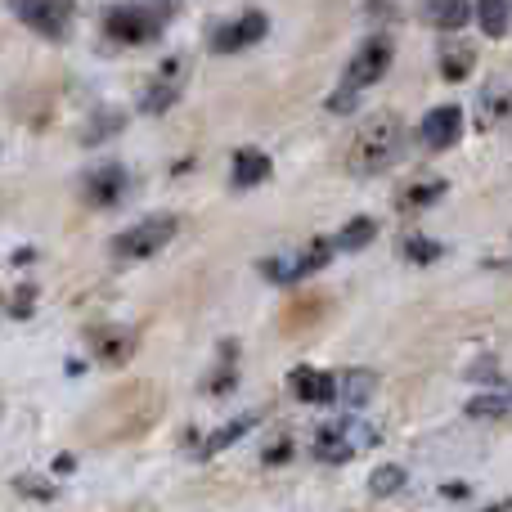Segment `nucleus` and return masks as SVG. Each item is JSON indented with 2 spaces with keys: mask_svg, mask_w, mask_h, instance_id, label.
<instances>
[{
  "mask_svg": "<svg viewBox=\"0 0 512 512\" xmlns=\"http://www.w3.org/2000/svg\"><path fill=\"white\" fill-rule=\"evenodd\" d=\"M90 342H95V355L104 364H122L126 355H131V346H135V333H131V328L104 324V328H95V333H90Z\"/></svg>",
  "mask_w": 512,
  "mask_h": 512,
  "instance_id": "13",
  "label": "nucleus"
},
{
  "mask_svg": "<svg viewBox=\"0 0 512 512\" xmlns=\"http://www.w3.org/2000/svg\"><path fill=\"white\" fill-rule=\"evenodd\" d=\"M14 14L41 36H63V27L72 23V5H18Z\"/></svg>",
  "mask_w": 512,
  "mask_h": 512,
  "instance_id": "12",
  "label": "nucleus"
},
{
  "mask_svg": "<svg viewBox=\"0 0 512 512\" xmlns=\"http://www.w3.org/2000/svg\"><path fill=\"white\" fill-rule=\"evenodd\" d=\"M288 454H292V441H288V436H279L274 445H265V463H283Z\"/></svg>",
  "mask_w": 512,
  "mask_h": 512,
  "instance_id": "26",
  "label": "nucleus"
},
{
  "mask_svg": "<svg viewBox=\"0 0 512 512\" xmlns=\"http://www.w3.org/2000/svg\"><path fill=\"white\" fill-rule=\"evenodd\" d=\"M333 252H337V243L315 239L310 248H301L297 256H292V261H261V274L274 279V283H297V279H306V274L324 270V265L333 261Z\"/></svg>",
  "mask_w": 512,
  "mask_h": 512,
  "instance_id": "6",
  "label": "nucleus"
},
{
  "mask_svg": "<svg viewBox=\"0 0 512 512\" xmlns=\"http://www.w3.org/2000/svg\"><path fill=\"white\" fill-rule=\"evenodd\" d=\"M252 427H256V414H243V418H234V423H225L221 432H216V436H207V441L198 445V459H212V454H221L225 445H234V441H239V436H248Z\"/></svg>",
  "mask_w": 512,
  "mask_h": 512,
  "instance_id": "17",
  "label": "nucleus"
},
{
  "mask_svg": "<svg viewBox=\"0 0 512 512\" xmlns=\"http://www.w3.org/2000/svg\"><path fill=\"white\" fill-rule=\"evenodd\" d=\"M176 230H180L176 216H149V221H140V225H131V230L117 234L113 252L122 256V261H144V256L167 248V243L176 239Z\"/></svg>",
  "mask_w": 512,
  "mask_h": 512,
  "instance_id": "4",
  "label": "nucleus"
},
{
  "mask_svg": "<svg viewBox=\"0 0 512 512\" xmlns=\"http://www.w3.org/2000/svg\"><path fill=\"white\" fill-rule=\"evenodd\" d=\"M328 108H333V113H351V108H355V95H351V90H337V95L328 99Z\"/></svg>",
  "mask_w": 512,
  "mask_h": 512,
  "instance_id": "28",
  "label": "nucleus"
},
{
  "mask_svg": "<svg viewBox=\"0 0 512 512\" xmlns=\"http://www.w3.org/2000/svg\"><path fill=\"white\" fill-rule=\"evenodd\" d=\"M468 418H512V391H477L468 400Z\"/></svg>",
  "mask_w": 512,
  "mask_h": 512,
  "instance_id": "18",
  "label": "nucleus"
},
{
  "mask_svg": "<svg viewBox=\"0 0 512 512\" xmlns=\"http://www.w3.org/2000/svg\"><path fill=\"white\" fill-rule=\"evenodd\" d=\"M472 63H477V50H472L463 36H450V41L441 45V77L445 81H463L472 72Z\"/></svg>",
  "mask_w": 512,
  "mask_h": 512,
  "instance_id": "15",
  "label": "nucleus"
},
{
  "mask_svg": "<svg viewBox=\"0 0 512 512\" xmlns=\"http://www.w3.org/2000/svg\"><path fill=\"white\" fill-rule=\"evenodd\" d=\"M400 153H405V122L396 113H373L355 131L351 149H346V167L355 176H382L387 167L400 162Z\"/></svg>",
  "mask_w": 512,
  "mask_h": 512,
  "instance_id": "1",
  "label": "nucleus"
},
{
  "mask_svg": "<svg viewBox=\"0 0 512 512\" xmlns=\"http://www.w3.org/2000/svg\"><path fill=\"white\" fill-rule=\"evenodd\" d=\"M126 189H131V176H126L122 167H99V171H90V180H86V198L95 207H117L126 198Z\"/></svg>",
  "mask_w": 512,
  "mask_h": 512,
  "instance_id": "11",
  "label": "nucleus"
},
{
  "mask_svg": "<svg viewBox=\"0 0 512 512\" xmlns=\"http://www.w3.org/2000/svg\"><path fill=\"white\" fill-rule=\"evenodd\" d=\"M391 54H396V45H391V36L387 32H373L369 41H360V50L346 59V77H342V90H364V86H373V81H382L387 77V68H391Z\"/></svg>",
  "mask_w": 512,
  "mask_h": 512,
  "instance_id": "3",
  "label": "nucleus"
},
{
  "mask_svg": "<svg viewBox=\"0 0 512 512\" xmlns=\"http://www.w3.org/2000/svg\"><path fill=\"white\" fill-rule=\"evenodd\" d=\"M508 14H512V5H504V0H486V5H477V18L490 36H508Z\"/></svg>",
  "mask_w": 512,
  "mask_h": 512,
  "instance_id": "23",
  "label": "nucleus"
},
{
  "mask_svg": "<svg viewBox=\"0 0 512 512\" xmlns=\"http://www.w3.org/2000/svg\"><path fill=\"white\" fill-rule=\"evenodd\" d=\"M265 32H270V18H265L261 9H243L239 18L216 27L207 45H212V54H239V50H248V45L261 41Z\"/></svg>",
  "mask_w": 512,
  "mask_h": 512,
  "instance_id": "5",
  "label": "nucleus"
},
{
  "mask_svg": "<svg viewBox=\"0 0 512 512\" xmlns=\"http://www.w3.org/2000/svg\"><path fill=\"white\" fill-rule=\"evenodd\" d=\"M189 81V59L185 54H171L167 63H162V72L149 81V90H144V113H167L171 104L180 99V90H185Z\"/></svg>",
  "mask_w": 512,
  "mask_h": 512,
  "instance_id": "7",
  "label": "nucleus"
},
{
  "mask_svg": "<svg viewBox=\"0 0 512 512\" xmlns=\"http://www.w3.org/2000/svg\"><path fill=\"white\" fill-rule=\"evenodd\" d=\"M445 194V185L441 180H427V185H409L405 194H400V212H418V207H427V203H436V198Z\"/></svg>",
  "mask_w": 512,
  "mask_h": 512,
  "instance_id": "22",
  "label": "nucleus"
},
{
  "mask_svg": "<svg viewBox=\"0 0 512 512\" xmlns=\"http://www.w3.org/2000/svg\"><path fill=\"white\" fill-rule=\"evenodd\" d=\"M405 261H418V265H427V261H441L445 248L441 243H432V239H405Z\"/></svg>",
  "mask_w": 512,
  "mask_h": 512,
  "instance_id": "25",
  "label": "nucleus"
},
{
  "mask_svg": "<svg viewBox=\"0 0 512 512\" xmlns=\"http://www.w3.org/2000/svg\"><path fill=\"white\" fill-rule=\"evenodd\" d=\"M373 391H378V373L373 369H346L342 378H337V400H346L351 409L369 405Z\"/></svg>",
  "mask_w": 512,
  "mask_h": 512,
  "instance_id": "14",
  "label": "nucleus"
},
{
  "mask_svg": "<svg viewBox=\"0 0 512 512\" xmlns=\"http://www.w3.org/2000/svg\"><path fill=\"white\" fill-rule=\"evenodd\" d=\"M360 445L364 441H355L346 423H324L315 436H310V454H315L319 463H346L355 450H360Z\"/></svg>",
  "mask_w": 512,
  "mask_h": 512,
  "instance_id": "10",
  "label": "nucleus"
},
{
  "mask_svg": "<svg viewBox=\"0 0 512 512\" xmlns=\"http://www.w3.org/2000/svg\"><path fill=\"white\" fill-rule=\"evenodd\" d=\"M472 14H477L472 5H427V18H432L436 27H445V32H459Z\"/></svg>",
  "mask_w": 512,
  "mask_h": 512,
  "instance_id": "21",
  "label": "nucleus"
},
{
  "mask_svg": "<svg viewBox=\"0 0 512 512\" xmlns=\"http://www.w3.org/2000/svg\"><path fill=\"white\" fill-rule=\"evenodd\" d=\"M418 135H423L427 149H450V144L463 135V108L459 104L432 108V113L423 117V126H418Z\"/></svg>",
  "mask_w": 512,
  "mask_h": 512,
  "instance_id": "8",
  "label": "nucleus"
},
{
  "mask_svg": "<svg viewBox=\"0 0 512 512\" xmlns=\"http://www.w3.org/2000/svg\"><path fill=\"white\" fill-rule=\"evenodd\" d=\"M288 391L301 400V405H328V400H337V378L324 369L301 364V369L288 373Z\"/></svg>",
  "mask_w": 512,
  "mask_h": 512,
  "instance_id": "9",
  "label": "nucleus"
},
{
  "mask_svg": "<svg viewBox=\"0 0 512 512\" xmlns=\"http://www.w3.org/2000/svg\"><path fill=\"white\" fill-rule=\"evenodd\" d=\"M400 486H405V468H396V463H387V468H378L369 477V490H373V495H382V499L396 495Z\"/></svg>",
  "mask_w": 512,
  "mask_h": 512,
  "instance_id": "24",
  "label": "nucleus"
},
{
  "mask_svg": "<svg viewBox=\"0 0 512 512\" xmlns=\"http://www.w3.org/2000/svg\"><path fill=\"white\" fill-rule=\"evenodd\" d=\"M373 234H378V225H373L369 216H360V221H346L342 234H337V248L360 252V248H369V243H373Z\"/></svg>",
  "mask_w": 512,
  "mask_h": 512,
  "instance_id": "19",
  "label": "nucleus"
},
{
  "mask_svg": "<svg viewBox=\"0 0 512 512\" xmlns=\"http://www.w3.org/2000/svg\"><path fill=\"white\" fill-rule=\"evenodd\" d=\"M167 18H171V9H162V5H113L104 14V32L117 45H149V41H158Z\"/></svg>",
  "mask_w": 512,
  "mask_h": 512,
  "instance_id": "2",
  "label": "nucleus"
},
{
  "mask_svg": "<svg viewBox=\"0 0 512 512\" xmlns=\"http://www.w3.org/2000/svg\"><path fill=\"white\" fill-rule=\"evenodd\" d=\"M18 490H23V495H36V499H50V486H45V481H32V477H18L14 481Z\"/></svg>",
  "mask_w": 512,
  "mask_h": 512,
  "instance_id": "27",
  "label": "nucleus"
},
{
  "mask_svg": "<svg viewBox=\"0 0 512 512\" xmlns=\"http://www.w3.org/2000/svg\"><path fill=\"white\" fill-rule=\"evenodd\" d=\"M481 117H486V122H508L512 117V86L486 90V99H481Z\"/></svg>",
  "mask_w": 512,
  "mask_h": 512,
  "instance_id": "20",
  "label": "nucleus"
},
{
  "mask_svg": "<svg viewBox=\"0 0 512 512\" xmlns=\"http://www.w3.org/2000/svg\"><path fill=\"white\" fill-rule=\"evenodd\" d=\"M265 176H270V158H265V153H256V149H239V153H234V185H239V189L261 185Z\"/></svg>",
  "mask_w": 512,
  "mask_h": 512,
  "instance_id": "16",
  "label": "nucleus"
}]
</instances>
